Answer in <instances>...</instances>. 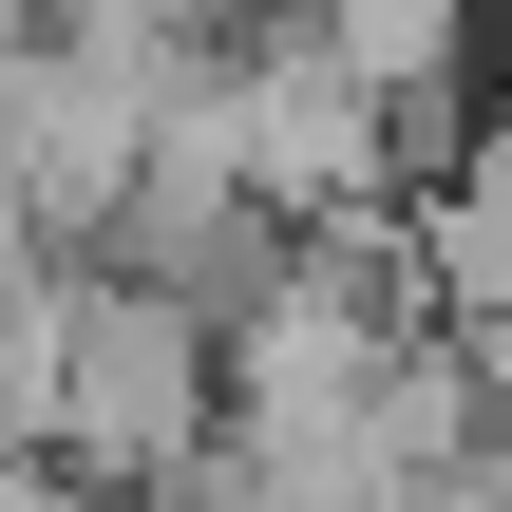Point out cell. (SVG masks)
Here are the masks:
<instances>
[{
    "mask_svg": "<svg viewBox=\"0 0 512 512\" xmlns=\"http://www.w3.org/2000/svg\"><path fill=\"white\" fill-rule=\"evenodd\" d=\"M38 456L76 494H190L228 456V323L171 304L152 266H76L57 285V361H38Z\"/></svg>",
    "mask_w": 512,
    "mask_h": 512,
    "instance_id": "obj_1",
    "label": "cell"
},
{
    "mask_svg": "<svg viewBox=\"0 0 512 512\" xmlns=\"http://www.w3.org/2000/svg\"><path fill=\"white\" fill-rule=\"evenodd\" d=\"M418 285L456 304V342H512V133L418 209Z\"/></svg>",
    "mask_w": 512,
    "mask_h": 512,
    "instance_id": "obj_2",
    "label": "cell"
},
{
    "mask_svg": "<svg viewBox=\"0 0 512 512\" xmlns=\"http://www.w3.org/2000/svg\"><path fill=\"white\" fill-rule=\"evenodd\" d=\"M304 19H323V38H342V57L399 95V114H418V95L456 76V38H475V0H304Z\"/></svg>",
    "mask_w": 512,
    "mask_h": 512,
    "instance_id": "obj_3",
    "label": "cell"
},
{
    "mask_svg": "<svg viewBox=\"0 0 512 512\" xmlns=\"http://www.w3.org/2000/svg\"><path fill=\"white\" fill-rule=\"evenodd\" d=\"M57 38H95V57H209L247 0H38Z\"/></svg>",
    "mask_w": 512,
    "mask_h": 512,
    "instance_id": "obj_4",
    "label": "cell"
},
{
    "mask_svg": "<svg viewBox=\"0 0 512 512\" xmlns=\"http://www.w3.org/2000/svg\"><path fill=\"white\" fill-rule=\"evenodd\" d=\"M0 38H38V0H0Z\"/></svg>",
    "mask_w": 512,
    "mask_h": 512,
    "instance_id": "obj_5",
    "label": "cell"
}]
</instances>
